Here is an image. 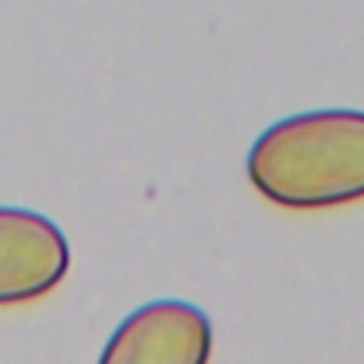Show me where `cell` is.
<instances>
[{
    "mask_svg": "<svg viewBox=\"0 0 364 364\" xmlns=\"http://www.w3.org/2000/svg\"><path fill=\"white\" fill-rule=\"evenodd\" d=\"M213 330L205 310L179 299L136 307L105 341L102 364H205Z\"/></svg>",
    "mask_w": 364,
    "mask_h": 364,
    "instance_id": "2",
    "label": "cell"
},
{
    "mask_svg": "<svg viewBox=\"0 0 364 364\" xmlns=\"http://www.w3.org/2000/svg\"><path fill=\"white\" fill-rule=\"evenodd\" d=\"M68 264V239L48 216L0 205V304L46 296L63 282Z\"/></svg>",
    "mask_w": 364,
    "mask_h": 364,
    "instance_id": "3",
    "label": "cell"
},
{
    "mask_svg": "<svg viewBox=\"0 0 364 364\" xmlns=\"http://www.w3.org/2000/svg\"><path fill=\"white\" fill-rule=\"evenodd\" d=\"M250 185L287 210L364 199V111L318 108L267 125L247 151Z\"/></svg>",
    "mask_w": 364,
    "mask_h": 364,
    "instance_id": "1",
    "label": "cell"
}]
</instances>
